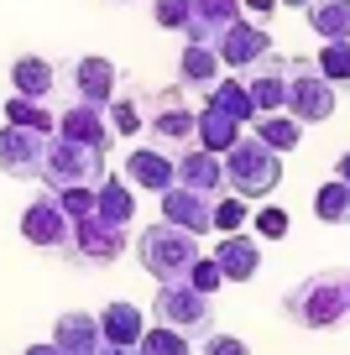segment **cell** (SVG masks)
Instances as JSON below:
<instances>
[{
	"label": "cell",
	"mask_w": 350,
	"mask_h": 355,
	"mask_svg": "<svg viewBox=\"0 0 350 355\" xmlns=\"http://www.w3.org/2000/svg\"><path fill=\"white\" fill-rule=\"evenodd\" d=\"M350 272H314L298 288L283 293V313L298 324V329H335L340 319H350Z\"/></svg>",
	"instance_id": "cell-1"
},
{
	"label": "cell",
	"mask_w": 350,
	"mask_h": 355,
	"mask_svg": "<svg viewBox=\"0 0 350 355\" xmlns=\"http://www.w3.org/2000/svg\"><path fill=\"white\" fill-rule=\"evenodd\" d=\"M199 235L194 230H178V225L157 220L136 235V261L147 266V277H157V288L167 282H188V272L199 266Z\"/></svg>",
	"instance_id": "cell-2"
},
{
	"label": "cell",
	"mask_w": 350,
	"mask_h": 355,
	"mask_svg": "<svg viewBox=\"0 0 350 355\" xmlns=\"http://www.w3.org/2000/svg\"><path fill=\"white\" fill-rule=\"evenodd\" d=\"M225 178H230V193H235V199L256 204L283 183V157H277L262 136H241V141L225 152Z\"/></svg>",
	"instance_id": "cell-3"
},
{
	"label": "cell",
	"mask_w": 350,
	"mask_h": 355,
	"mask_svg": "<svg viewBox=\"0 0 350 355\" xmlns=\"http://www.w3.org/2000/svg\"><path fill=\"white\" fill-rule=\"evenodd\" d=\"M147 136H152V146H167V152L199 146V110L188 105L183 84H167L157 94H147Z\"/></svg>",
	"instance_id": "cell-4"
},
{
	"label": "cell",
	"mask_w": 350,
	"mask_h": 355,
	"mask_svg": "<svg viewBox=\"0 0 350 355\" xmlns=\"http://www.w3.org/2000/svg\"><path fill=\"white\" fill-rule=\"evenodd\" d=\"M110 178L105 152L84 141H68V136H53V152H47V173L42 183L47 189H99Z\"/></svg>",
	"instance_id": "cell-5"
},
{
	"label": "cell",
	"mask_w": 350,
	"mask_h": 355,
	"mask_svg": "<svg viewBox=\"0 0 350 355\" xmlns=\"http://www.w3.org/2000/svg\"><path fill=\"white\" fill-rule=\"evenodd\" d=\"M152 319L167 324V329H183V334H215V298H204V293H194L188 282H167V288H157L152 298Z\"/></svg>",
	"instance_id": "cell-6"
},
{
	"label": "cell",
	"mask_w": 350,
	"mask_h": 355,
	"mask_svg": "<svg viewBox=\"0 0 350 355\" xmlns=\"http://www.w3.org/2000/svg\"><path fill=\"white\" fill-rule=\"evenodd\" d=\"M340 105V89L329 84L324 73H319L314 63H303V58H293V89H288V115L303 125H324L329 115H335Z\"/></svg>",
	"instance_id": "cell-7"
},
{
	"label": "cell",
	"mask_w": 350,
	"mask_h": 355,
	"mask_svg": "<svg viewBox=\"0 0 350 355\" xmlns=\"http://www.w3.org/2000/svg\"><path fill=\"white\" fill-rule=\"evenodd\" d=\"M22 235L32 245H42V251H74V220H68V209L58 204V193L47 189V193H37L32 204H26V214H22Z\"/></svg>",
	"instance_id": "cell-8"
},
{
	"label": "cell",
	"mask_w": 350,
	"mask_h": 355,
	"mask_svg": "<svg viewBox=\"0 0 350 355\" xmlns=\"http://www.w3.org/2000/svg\"><path fill=\"white\" fill-rule=\"evenodd\" d=\"M53 136L26 131V125H0V173L6 178H42Z\"/></svg>",
	"instance_id": "cell-9"
},
{
	"label": "cell",
	"mask_w": 350,
	"mask_h": 355,
	"mask_svg": "<svg viewBox=\"0 0 350 355\" xmlns=\"http://www.w3.org/2000/svg\"><path fill=\"white\" fill-rule=\"evenodd\" d=\"M126 245H131L126 225H110V220H99V214H89V220H74V251L68 256H74V261L105 266V261H121Z\"/></svg>",
	"instance_id": "cell-10"
},
{
	"label": "cell",
	"mask_w": 350,
	"mask_h": 355,
	"mask_svg": "<svg viewBox=\"0 0 350 355\" xmlns=\"http://www.w3.org/2000/svg\"><path fill=\"white\" fill-rule=\"evenodd\" d=\"M241 78H246V89H251V100H256V110H262V115L288 110V89H293V58L272 53V58H262L256 68H246Z\"/></svg>",
	"instance_id": "cell-11"
},
{
	"label": "cell",
	"mask_w": 350,
	"mask_h": 355,
	"mask_svg": "<svg viewBox=\"0 0 350 355\" xmlns=\"http://www.w3.org/2000/svg\"><path fill=\"white\" fill-rule=\"evenodd\" d=\"M126 178H131V189H147V193H167L178 183V152H167V146H131V157H126Z\"/></svg>",
	"instance_id": "cell-12"
},
{
	"label": "cell",
	"mask_w": 350,
	"mask_h": 355,
	"mask_svg": "<svg viewBox=\"0 0 350 355\" xmlns=\"http://www.w3.org/2000/svg\"><path fill=\"white\" fill-rule=\"evenodd\" d=\"M215 53H219V63H225L230 73H246V68H256L262 58H272V37H267V26H256V21H235L215 42Z\"/></svg>",
	"instance_id": "cell-13"
},
{
	"label": "cell",
	"mask_w": 350,
	"mask_h": 355,
	"mask_svg": "<svg viewBox=\"0 0 350 355\" xmlns=\"http://www.w3.org/2000/svg\"><path fill=\"white\" fill-rule=\"evenodd\" d=\"M68 78H74V94L89 100V105H110L121 94V68L110 63V58H99V53L74 58V63H68Z\"/></svg>",
	"instance_id": "cell-14"
},
{
	"label": "cell",
	"mask_w": 350,
	"mask_h": 355,
	"mask_svg": "<svg viewBox=\"0 0 350 355\" xmlns=\"http://www.w3.org/2000/svg\"><path fill=\"white\" fill-rule=\"evenodd\" d=\"M215 204H219V199H209V193H199V189H183V183H173V189L162 193V220L178 225V230L209 235V230H215Z\"/></svg>",
	"instance_id": "cell-15"
},
{
	"label": "cell",
	"mask_w": 350,
	"mask_h": 355,
	"mask_svg": "<svg viewBox=\"0 0 350 355\" xmlns=\"http://www.w3.org/2000/svg\"><path fill=\"white\" fill-rule=\"evenodd\" d=\"M235 21H246L241 0H188V32H183V37H188V42L215 47Z\"/></svg>",
	"instance_id": "cell-16"
},
{
	"label": "cell",
	"mask_w": 350,
	"mask_h": 355,
	"mask_svg": "<svg viewBox=\"0 0 350 355\" xmlns=\"http://www.w3.org/2000/svg\"><path fill=\"white\" fill-rule=\"evenodd\" d=\"M58 136H68V141H84V146H99L105 152L110 136H115V125H110L105 105H89V100H74L58 110Z\"/></svg>",
	"instance_id": "cell-17"
},
{
	"label": "cell",
	"mask_w": 350,
	"mask_h": 355,
	"mask_svg": "<svg viewBox=\"0 0 350 355\" xmlns=\"http://www.w3.org/2000/svg\"><path fill=\"white\" fill-rule=\"evenodd\" d=\"M178 183H183V189L209 193V199H225V193H230L225 157H219V152H204V146H188V152H178Z\"/></svg>",
	"instance_id": "cell-18"
},
{
	"label": "cell",
	"mask_w": 350,
	"mask_h": 355,
	"mask_svg": "<svg viewBox=\"0 0 350 355\" xmlns=\"http://www.w3.org/2000/svg\"><path fill=\"white\" fill-rule=\"evenodd\" d=\"M53 345L58 355H99L105 350V329H99V313L89 309H74L53 324Z\"/></svg>",
	"instance_id": "cell-19"
},
{
	"label": "cell",
	"mask_w": 350,
	"mask_h": 355,
	"mask_svg": "<svg viewBox=\"0 0 350 355\" xmlns=\"http://www.w3.org/2000/svg\"><path fill=\"white\" fill-rule=\"evenodd\" d=\"M215 261L225 272V282H256V266H262V241L256 235H219Z\"/></svg>",
	"instance_id": "cell-20"
},
{
	"label": "cell",
	"mask_w": 350,
	"mask_h": 355,
	"mask_svg": "<svg viewBox=\"0 0 350 355\" xmlns=\"http://www.w3.org/2000/svg\"><path fill=\"white\" fill-rule=\"evenodd\" d=\"M219 78H225V63H219L215 47L188 42L183 53H178V84H183V89H204V94H209Z\"/></svg>",
	"instance_id": "cell-21"
},
{
	"label": "cell",
	"mask_w": 350,
	"mask_h": 355,
	"mask_svg": "<svg viewBox=\"0 0 350 355\" xmlns=\"http://www.w3.org/2000/svg\"><path fill=\"white\" fill-rule=\"evenodd\" d=\"M99 329H105V345H142L147 313L136 309V303L115 298V303H105V309H99Z\"/></svg>",
	"instance_id": "cell-22"
},
{
	"label": "cell",
	"mask_w": 350,
	"mask_h": 355,
	"mask_svg": "<svg viewBox=\"0 0 350 355\" xmlns=\"http://www.w3.org/2000/svg\"><path fill=\"white\" fill-rule=\"evenodd\" d=\"M241 136H246V125L235 121V115H225L219 105H204V110H199V146H204V152H219V157H225Z\"/></svg>",
	"instance_id": "cell-23"
},
{
	"label": "cell",
	"mask_w": 350,
	"mask_h": 355,
	"mask_svg": "<svg viewBox=\"0 0 350 355\" xmlns=\"http://www.w3.org/2000/svg\"><path fill=\"white\" fill-rule=\"evenodd\" d=\"M94 214L110 225H131L136 220V189L126 183V178H105L94 189Z\"/></svg>",
	"instance_id": "cell-24"
},
{
	"label": "cell",
	"mask_w": 350,
	"mask_h": 355,
	"mask_svg": "<svg viewBox=\"0 0 350 355\" xmlns=\"http://www.w3.org/2000/svg\"><path fill=\"white\" fill-rule=\"evenodd\" d=\"M11 84H16V94H26V100H47L53 84H58V68L47 63V58L26 53V58H16V63H11Z\"/></svg>",
	"instance_id": "cell-25"
},
{
	"label": "cell",
	"mask_w": 350,
	"mask_h": 355,
	"mask_svg": "<svg viewBox=\"0 0 350 355\" xmlns=\"http://www.w3.org/2000/svg\"><path fill=\"white\" fill-rule=\"evenodd\" d=\"M209 105H219L225 115H235L246 131H251L256 115H262V110H256V100H251V89H246V78H235V73H225L215 89H209Z\"/></svg>",
	"instance_id": "cell-26"
},
{
	"label": "cell",
	"mask_w": 350,
	"mask_h": 355,
	"mask_svg": "<svg viewBox=\"0 0 350 355\" xmlns=\"http://www.w3.org/2000/svg\"><path fill=\"white\" fill-rule=\"evenodd\" d=\"M251 136H262V141L272 146L277 157H288V152H298V141H303V121H293L288 110H277V115H256Z\"/></svg>",
	"instance_id": "cell-27"
},
{
	"label": "cell",
	"mask_w": 350,
	"mask_h": 355,
	"mask_svg": "<svg viewBox=\"0 0 350 355\" xmlns=\"http://www.w3.org/2000/svg\"><path fill=\"white\" fill-rule=\"evenodd\" d=\"M308 26L324 42H350V0H314L308 6Z\"/></svg>",
	"instance_id": "cell-28"
},
{
	"label": "cell",
	"mask_w": 350,
	"mask_h": 355,
	"mask_svg": "<svg viewBox=\"0 0 350 355\" xmlns=\"http://www.w3.org/2000/svg\"><path fill=\"white\" fill-rule=\"evenodd\" d=\"M6 110V125H26V131H42V136H58V115L47 110V100H26V94H11L0 105Z\"/></svg>",
	"instance_id": "cell-29"
},
{
	"label": "cell",
	"mask_w": 350,
	"mask_h": 355,
	"mask_svg": "<svg viewBox=\"0 0 350 355\" xmlns=\"http://www.w3.org/2000/svg\"><path fill=\"white\" fill-rule=\"evenodd\" d=\"M110 125H115V136H142L147 131V110H142V89H131V94H115V100L105 105Z\"/></svg>",
	"instance_id": "cell-30"
},
{
	"label": "cell",
	"mask_w": 350,
	"mask_h": 355,
	"mask_svg": "<svg viewBox=\"0 0 350 355\" xmlns=\"http://www.w3.org/2000/svg\"><path fill=\"white\" fill-rule=\"evenodd\" d=\"M314 214H319L324 225H350V183L329 178L324 189L314 193Z\"/></svg>",
	"instance_id": "cell-31"
},
{
	"label": "cell",
	"mask_w": 350,
	"mask_h": 355,
	"mask_svg": "<svg viewBox=\"0 0 350 355\" xmlns=\"http://www.w3.org/2000/svg\"><path fill=\"white\" fill-rule=\"evenodd\" d=\"M142 355H194V345H188L183 329H167V324H152V329L142 334V345H136Z\"/></svg>",
	"instance_id": "cell-32"
},
{
	"label": "cell",
	"mask_w": 350,
	"mask_h": 355,
	"mask_svg": "<svg viewBox=\"0 0 350 355\" xmlns=\"http://www.w3.org/2000/svg\"><path fill=\"white\" fill-rule=\"evenodd\" d=\"M314 68H319L335 89H345V84H350V42H324V47L314 53Z\"/></svg>",
	"instance_id": "cell-33"
},
{
	"label": "cell",
	"mask_w": 350,
	"mask_h": 355,
	"mask_svg": "<svg viewBox=\"0 0 350 355\" xmlns=\"http://www.w3.org/2000/svg\"><path fill=\"white\" fill-rule=\"evenodd\" d=\"M246 220H251V204L235 199V193H225V199L215 204V230H219V235H241Z\"/></svg>",
	"instance_id": "cell-34"
},
{
	"label": "cell",
	"mask_w": 350,
	"mask_h": 355,
	"mask_svg": "<svg viewBox=\"0 0 350 355\" xmlns=\"http://www.w3.org/2000/svg\"><path fill=\"white\" fill-rule=\"evenodd\" d=\"M188 288H194V293H204V298H215V293L225 288V272H219V261H215V256H199V266L188 272Z\"/></svg>",
	"instance_id": "cell-35"
},
{
	"label": "cell",
	"mask_w": 350,
	"mask_h": 355,
	"mask_svg": "<svg viewBox=\"0 0 350 355\" xmlns=\"http://www.w3.org/2000/svg\"><path fill=\"white\" fill-rule=\"evenodd\" d=\"M152 21L162 32H188V0H152Z\"/></svg>",
	"instance_id": "cell-36"
},
{
	"label": "cell",
	"mask_w": 350,
	"mask_h": 355,
	"mask_svg": "<svg viewBox=\"0 0 350 355\" xmlns=\"http://www.w3.org/2000/svg\"><path fill=\"white\" fill-rule=\"evenodd\" d=\"M53 193L68 209V220H89V214H94V189H53Z\"/></svg>",
	"instance_id": "cell-37"
},
{
	"label": "cell",
	"mask_w": 350,
	"mask_h": 355,
	"mask_svg": "<svg viewBox=\"0 0 350 355\" xmlns=\"http://www.w3.org/2000/svg\"><path fill=\"white\" fill-rule=\"evenodd\" d=\"M251 220H256V235H262V241H283V235H288V214L272 209V204H262Z\"/></svg>",
	"instance_id": "cell-38"
},
{
	"label": "cell",
	"mask_w": 350,
	"mask_h": 355,
	"mask_svg": "<svg viewBox=\"0 0 350 355\" xmlns=\"http://www.w3.org/2000/svg\"><path fill=\"white\" fill-rule=\"evenodd\" d=\"M199 355H251V345L235 340V334H204V345H199Z\"/></svg>",
	"instance_id": "cell-39"
},
{
	"label": "cell",
	"mask_w": 350,
	"mask_h": 355,
	"mask_svg": "<svg viewBox=\"0 0 350 355\" xmlns=\"http://www.w3.org/2000/svg\"><path fill=\"white\" fill-rule=\"evenodd\" d=\"M283 6V0H241V11H246V21H256V26H267L272 21V11Z\"/></svg>",
	"instance_id": "cell-40"
},
{
	"label": "cell",
	"mask_w": 350,
	"mask_h": 355,
	"mask_svg": "<svg viewBox=\"0 0 350 355\" xmlns=\"http://www.w3.org/2000/svg\"><path fill=\"white\" fill-rule=\"evenodd\" d=\"M335 178H340V183H350V152H340V162H335Z\"/></svg>",
	"instance_id": "cell-41"
},
{
	"label": "cell",
	"mask_w": 350,
	"mask_h": 355,
	"mask_svg": "<svg viewBox=\"0 0 350 355\" xmlns=\"http://www.w3.org/2000/svg\"><path fill=\"white\" fill-rule=\"evenodd\" d=\"M99 355H142V350H136V345H105Z\"/></svg>",
	"instance_id": "cell-42"
},
{
	"label": "cell",
	"mask_w": 350,
	"mask_h": 355,
	"mask_svg": "<svg viewBox=\"0 0 350 355\" xmlns=\"http://www.w3.org/2000/svg\"><path fill=\"white\" fill-rule=\"evenodd\" d=\"M26 355H58V345L47 340V345H26Z\"/></svg>",
	"instance_id": "cell-43"
},
{
	"label": "cell",
	"mask_w": 350,
	"mask_h": 355,
	"mask_svg": "<svg viewBox=\"0 0 350 355\" xmlns=\"http://www.w3.org/2000/svg\"><path fill=\"white\" fill-rule=\"evenodd\" d=\"M283 6H303V11H308V6H314V0H283Z\"/></svg>",
	"instance_id": "cell-44"
},
{
	"label": "cell",
	"mask_w": 350,
	"mask_h": 355,
	"mask_svg": "<svg viewBox=\"0 0 350 355\" xmlns=\"http://www.w3.org/2000/svg\"><path fill=\"white\" fill-rule=\"evenodd\" d=\"M345 288H350V277H345Z\"/></svg>",
	"instance_id": "cell-45"
}]
</instances>
